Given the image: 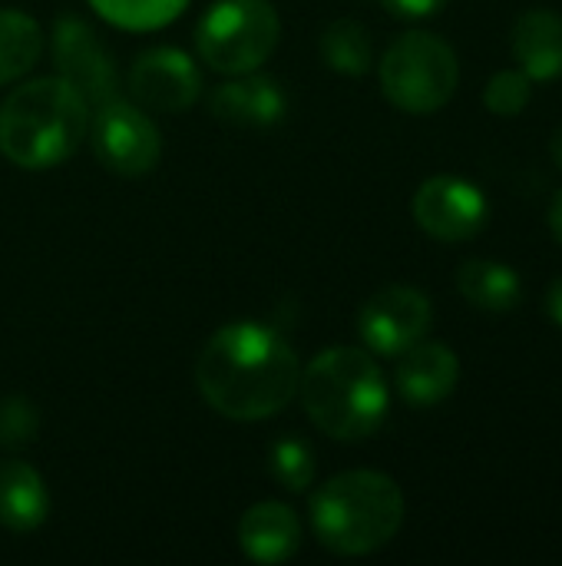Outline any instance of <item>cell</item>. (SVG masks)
I'll return each mask as SVG.
<instances>
[{
	"instance_id": "6da1fadb",
	"label": "cell",
	"mask_w": 562,
	"mask_h": 566,
	"mask_svg": "<svg viewBox=\"0 0 562 566\" xmlns=\"http://www.w3.org/2000/svg\"><path fill=\"white\" fill-rule=\"evenodd\" d=\"M195 385L215 415L229 421H265L298 398L301 361L275 328L235 322L219 328L199 352Z\"/></svg>"
},
{
	"instance_id": "7a4b0ae2",
	"label": "cell",
	"mask_w": 562,
	"mask_h": 566,
	"mask_svg": "<svg viewBox=\"0 0 562 566\" xmlns=\"http://www.w3.org/2000/svg\"><path fill=\"white\" fill-rule=\"evenodd\" d=\"M89 129V103L56 76L20 83L0 103V153L17 169H53L66 163Z\"/></svg>"
},
{
	"instance_id": "3957f363",
	"label": "cell",
	"mask_w": 562,
	"mask_h": 566,
	"mask_svg": "<svg viewBox=\"0 0 562 566\" xmlns=\"http://www.w3.org/2000/svg\"><path fill=\"white\" fill-rule=\"evenodd\" d=\"M298 398L311 424L335 441H364L388 421L391 395L384 371L364 348H325L301 368Z\"/></svg>"
},
{
	"instance_id": "277c9868",
	"label": "cell",
	"mask_w": 562,
	"mask_h": 566,
	"mask_svg": "<svg viewBox=\"0 0 562 566\" xmlns=\"http://www.w3.org/2000/svg\"><path fill=\"white\" fill-rule=\"evenodd\" d=\"M404 527V494L381 471H344L311 497V531L338 557H368Z\"/></svg>"
},
{
	"instance_id": "5b68a950",
	"label": "cell",
	"mask_w": 562,
	"mask_h": 566,
	"mask_svg": "<svg viewBox=\"0 0 562 566\" xmlns=\"http://www.w3.org/2000/svg\"><path fill=\"white\" fill-rule=\"evenodd\" d=\"M384 96L411 113L431 116L447 106L460 83V60L447 40L427 30H411L397 36L378 66Z\"/></svg>"
},
{
	"instance_id": "8992f818",
	"label": "cell",
	"mask_w": 562,
	"mask_h": 566,
	"mask_svg": "<svg viewBox=\"0 0 562 566\" xmlns=\"http://www.w3.org/2000/svg\"><path fill=\"white\" fill-rule=\"evenodd\" d=\"M282 20L268 0H219L205 10L195 46L215 73H255L278 46Z\"/></svg>"
},
{
	"instance_id": "52a82bcc",
	"label": "cell",
	"mask_w": 562,
	"mask_h": 566,
	"mask_svg": "<svg viewBox=\"0 0 562 566\" xmlns=\"http://www.w3.org/2000/svg\"><path fill=\"white\" fill-rule=\"evenodd\" d=\"M93 153L116 176H146L162 156V136L149 113L123 96L93 106Z\"/></svg>"
},
{
	"instance_id": "ba28073f",
	"label": "cell",
	"mask_w": 562,
	"mask_h": 566,
	"mask_svg": "<svg viewBox=\"0 0 562 566\" xmlns=\"http://www.w3.org/2000/svg\"><path fill=\"white\" fill-rule=\"evenodd\" d=\"M434 322L431 298L414 285H388L371 295L358 315V332L368 352L397 358L417 345Z\"/></svg>"
},
{
	"instance_id": "9c48e42d",
	"label": "cell",
	"mask_w": 562,
	"mask_h": 566,
	"mask_svg": "<svg viewBox=\"0 0 562 566\" xmlns=\"http://www.w3.org/2000/svg\"><path fill=\"white\" fill-rule=\"evenodd\" d=\"M411 209L417 226L441 242H467L490 219L487 196L460 176H431L414 192Z\"/></svg>"
},
{
	"instance_id": "30bf717a",
	"label": "cell",
	"mask_w": 562,
	"mask_h": 566,
	"mask_svg": "<svg viewBox=\"0 0 562 566\" xmlns=\"http://www.w3.org/2000/svg\"><path fill=\"white\" fill-rule=\"evenodd\" d=\"M129 96L146 113H182L202 96V73L189 53L152 46L129 66Z\"/></svg>"
},
{
	"instance_id": "8fae6325",
	"label": "cell",
	"mask_w": 562,
	"mask_h": 566,
	"mask_svg": "<svg viewBox=\"0 0 562 566\" xmlns=\"http://www.w3.org/2000/svg\"><path fill=\"white\" fill-rule=\"evenodd\" d=\"M53 63L56 73L73 83L89 106L119 96V76L113 56L106 53L103 40L93 27L76 17H60L53 27Z\"/></svg>"
},
{
	"instance_id": "7c38bea8",
	"label": "cell",
	"mask_w": 562,
	"mask_h": 566,
	"mask_svg": "<svg viewBox=\"0 0 562 566\" xmlns=\"http://www.w3.org/2000/svg\"><path fill=\"white\" fill-rule=\"evenodd\" d=\"M394 385L411 408H434L447 401L460 385V358L444 342H417L397 355Z\"/></svg>"
},
{
	"instance_id": "4fadbf2b",
	"label": "cell",
	"mask_w": 562,
	"mask_h": 566,
	"mask_svg": "<svg viewBox=\"0 0 562 566\" xmlns=\"http://www.w3.org/2000/svg\"><path fill=\"white\" fill-rule=\"evenodd\" d=\"M285 109L288 99L278 80L255 76V73H238V80L215 86V93L209 96V113L229 126H248V129L275 126L285 116Z\"/></svg>"
},
{
	"instance_id": "5bb4252c",
	"label": "cell",
	"mask_w": 562,
	"mask_h": 566,
	"mask_svg": "<svg viewBox=\"0 0 562 566\" xmlns=\"http://www.w3.org/2000/svg\"><path fill=\"white\" fill-rule=\"evenodd\" d=\"M238 547L255 564H285L301 547V524L288 504H255L238 521Z\"/></svg>"
},
{
	"instance_id": "9a60e30c",
	"label": "cell",
	"mask_w": 562,
	"mask_h": 566,
	"mask_svg": "<svg viewBox=\"0 0 562 566\" xmlns=\"http://www.w3.org/2000/svg\"><path fill=\"white\" fill-rule=\"evenodd\" d=\"M513 60L530 80L562 76V17L556 10H527L513 23Z\"/></svg>"
},
{
	"instance_id": "2e32d148",
	"label": "cell",
	"mask_w": 562,
	"mask_h": 566,
	"mask_svg": "<svg viewBox=\"0 0 562 566\" xmlns=\"http://www.w3.org/2000/svg\"><path fill=\"white\" fill-rule=\"evenodd\" d=\"M50 514L43 478L26 461H0V527L13 534L36 531Z\"/></svg>"
},
{
	"instance_id": "e0dca14e",
	"label": "cell",
	"mask_w": 562,
	"mask_h": 566,
	"mask_svg": "<svg viewBox=\"0 0 562 566\" xmlns=\"http://www.w3.org/2000/svg\"><path fill=\"white\" fill-rule=\"evenodd\" d=\"M457 289L460 295L480 308V312H510L520 305L523 298V282L520 275L503 265V262H494V259H470L457 269Z\"/></svg>"
},
{
	"instance_id": "ac0fdd59",
	"label": "cell",
	"mask_w": 562,
	"mask_h": 566,
	"mask_svg": "<svg viewBox=\"0 0 562 566\" xmlns=\"http://www.w3.org/2000/svg\"><path fill=\"white\" fill-rule=\"evenodd\" d=\"M43 53V30L20 10H0V86L26 76Z\"/></svg>"
},
{
	"instance_id": "d6986e66",
	"label": "cell",
	"mask_w": 562,
	"mask_h": 566,
	"mask_svg": "<svg viewBox=\"0 0 562 566\" xmlns=\"http://www.w3.org/2000/svg\"><path fill=\"white\" fill-rule=\"evenodd\" d=\"M318 50H321V60L341 76H364L374 63V43H371L368 27L348 17L325 27Z\"/></svg>"
},
{
	"instance_id": "ffe728a7",
	"label": "cell",
	"mask_w": 562,
	"mask_h": 566,
	"mask_svg": "<svg viewBox=\"0 0 562 566\" xmlns=\"http://www.w3.org/2000/svg\"><path fill=\"white\" fill-rule=\"evenodd\" d=\"M189 0H89V7L123 27V30H159L166 23H172Z\"/></svg>"
},
{
	"instance_id": "44dd1931",
	"label": "cell",
	"mask_w": 562,
	"mask_h": 566,
	"mask_svg": "<svg viewBox=\"0 0 562 566\" xmlns=\"http://www.w3.org/2000/svg\"><path fill=\"white\" fill-rule=\"evenodd\" d=\"M268 471H272L278 488H285L291 494H301L315 481V451H311V444L295 438V434L278 438L268 448Z\"/></svg>"
},
{
	"instance_id": "7402d4cb",
	"label": "cell",
	"mask_w": 562,
	"mask_h": 566,
	"mask_svg": "<svg viewBox=\"0 0 562 566\" xmlns=\"http://www.w3.org/2000/svg\"><path fill=\"white\" fill-rule=\"evenodd\" d=\"M533 96V80L523 70H500L490 76L484 90V103L497 116H520L530 106Z\"/></svg>"
},
{
	"instance_id": "603a6c76",
	"label": "cell",
	"mask_w": 562,
	"mask_h": 566,
	"mask_svg": "<svg viewBox=\"0 0 562 566\" xmlns=\"http://www.w3.org/2000/svg\"><path fill=\"white\" fill-rule=\"evenodd\" d=\"M40 434V415L36 405L26 398H3L0 401V444L10 451L30 448Z\"/></svg>"
},
{
	"instance_id": "cb8c5ba5",
	"label": "cell",
	"mask_w": 562,
	"mask_h": 566,
	"mask_svg": "<svg viewBox=\"0 0 562 566\" xmlns=\"http://www.w3.org/2000/svg\"><path fill=\"white\" fill-rule=\"evenodd\" d=\"M381 7H388L391 13L397 17H407V20H421V17H434L437 10L447 7V0H378Z\"/></svg>"
},
{
	"instance_id": "d4e9b609",
	"label": "cell",
	"mask_w": 562,
	"mask_h": 566,
	"mask_svg": "<svg viewBox=\"0 0 562 566\" xmlns=\"http://www.w3.org/2000/svg\"><path fill=\"white\" fill-rule=\"evenodd\" d=\"M543 308H547V315H550V322L562 328V275H556L553 282H550V289H547V302H543Z\"/></svg>"
},
{
	"instance_id": "484cf974",
	"label": "cell",
	"mask_w": 562,
	"mask_h": 566,
	"mask_svg": "<svg viewBox=\"0 0 562 566\" xmlns=\"http://www.w3.org/2000/svg\"><path fill=\"white\" fill-rule=\"evenodd\" d=\"M550 229H553L556 242L562 245V189L553 196V202H550Z\"/></svg>"
},
{
	"instance_id": "4316f807",
	"label": "cell",
	"mask_w": 562,
	"mask_h": 566,
	"mask_svg": "<svg viewBox=\"0 0 562 566\" xmlns=\"http://www.w3.org/2000/svg\"><path fill=\"white\" fill-rule=\"evenodd\" d=\"M550 153H553V163L562 169V126L553 133V143H550Z\"/></svg>"
}]
</instances>
